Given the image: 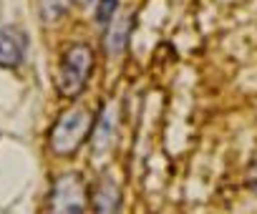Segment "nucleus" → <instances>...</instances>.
I'll use <instances>...</instances> for the list:
<instances>
[{
	"instance_id": "3",
	"label": "nucleus",
	"mask_w": 257,
	"mask_h": 214,
	"mask_svg": "<svg viewBox=\"0 0 257 214\" xmlns=\"http://www.w3.org/2000/svg\"><path fill=\"white\" fill-rule=\"evenodd\" d=\"M56 211H81L83 209V199H81V181L76 176H63L56 184L53 191V204Z\"/></svg>"
},
{
	"instance_id": "8",
	"label": "nucleus",
	"mask_w": 257,
	"mask_h": 214,
	"mask_svg": "<svg viewBox=\"0 0 257 214\" xmlns=\"http://www.w3.org/2000/svg\"><path fill=\"white\" fill-rule=\"evenodd\" d=\"M118 206V196H116V189L111 184H101L98 194H96V209L98 211H106V209H116Z\"/></svg>"
},
{
	"instance_id": "9",
	"label": "nucleus",
	"mask_w": 257,
	"mask_h": 214,
	"mask_svg": "<svg viewBox=\"0 0 257 214\" xmlns=\"http://www.w3.org/2000/svg\"><path fill=\"white\" fill-rule=\"evenodd\" d=\"M116 6H118V0H101V6L96 11V21L98 23H108L116 13Z\"/></svg>"
},
{
	"instance_id": "6",
	"label": "nucleus",
	"mask_w": 257,
	"mask_h": 214,
	"mask_svg": "<svg viewBox=\"0 0 257 214\" xmlns=\"http://www.w3.org/2000/svg\"><path fill=\"white\" fill-rule=\"evenodd\" d=\"M71 6V0H38V11L43 21H58Z\"/></svg>"
},
{
	"instance_id": "2",
	"label": "nucleus",
	"mask_w": 257,
	"mask_h": 214,
	"mask_svg": "<svg viewBox=\"0 0 257 214\" xmlns=\"http://www.w3.org/2000/svg\"><path fill=\"white\" fill-rule=\"evenodd\" d=\"M86 129H88V114H86L83 109H73V111L63 114L61 121H58L56 129H53V136H51L53 151H58V154L73 151V149L81 144Z\"/></svg>"
},
{
	"instance_id": "7",
	"label": "nucleus",
	"mask_w": 257,
	"mask_h": 214,
	"mask_svg": "<svg viewBox=\"0 0 257 214\" xmlns=\"http://www.w3.org/2000/svg\"><path fill=\"white\" fill-rule=\"evenodd\" d=\"M111 134H113V114L111 111H103L101 119H98V126H96V134H93V144L101 149L111 141Z\"/></svg>"
},
{
	"instance_id": "5",
	"label": "nucleus",
	"mask_w": 257,
	"mask_h": 214,
	"mask_svg": "<svg viewBox=\"0 0 257 214\" xmlns=\"http://www.w3.org/2000/svg\"><path fill=\"white\" fill-rule=\"evenodd\" d=\"M128 28H132V21H128V18H118V21L108 28L106 48H108L113 56H118V53L123 51V46H126V41H128Z\"/></svg>"
},
{
	"instance_id": "1",
	"label": "nucleus",
	"mask_w": 257,
	"mask_h": 214,
	"mask_svg": "<svg viewBox=\"0 0 257 214\" xmlns=\"http://www.w3.org/2000/svg\"><path fill=\"white\" fill-rule=\"evenodd\" d=\"M91 71V48L88 46H73L66 51L61 73H58V86L66 96H73L83 88L86 78Z\"/></svg>"
},
{
	"instance_id": "4",
	"label": "nucleus",
	"mask_w": 257,
	"mask_h": 214,
	"mask_svg": "<svg viewBox=\"0 0 257 214\" xmlns=\"http://www.w3.org/2000/svg\"><path fill=\"white\" fill-rule=\"evenodd\" d=\"M26 38L13 28H0V66H18L23 61Z\"/></svg>"
},
{
	"instance_id": "11",
	"label": "nucleus",
	"mask_w": 257,
	"mask_h": 214,
	"mask_svg": "<svg viewBox=\"0 0 257 214\" xmlns=\"http://www.w3.org/2000/svg\"><path fill=\"white\" fill-rule=\"evenodd\" d=\"M81 3H86V6H91V3H96V0H81Z\"/></svg>"
},
{
	"instance_id": "10",
	"label": "nucleus",
	"mask_w": 257,
	"mask_h": 214,
	"mask_svg": "<svg viewBox=\"0 0 257 214\" xmlns=\"http://www.w3.org/2000/svg\"><path fill=\"white\" fill-rule=\"evenodd\" d=\"M249 181H252V186L257 189V166L252 169V174H249Z\"/></svg>"
}]
</instances>
